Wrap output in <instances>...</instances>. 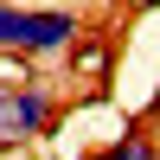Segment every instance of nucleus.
Returning a JSON list of instances; mask_svg holds the SVG:
<instances>
[{
  "instance_id": "nucleus-3",
  "label": "nucleus",
  "mask_w": 160,
  "mask_h": 160,
  "mask_svg": "<svg viewBox=\"0 0 160 160\" xmlns=\"http://www.w3.org/2000/svg\"><path fill=\"white\" fill-rule=\"evenodd\" d=\"M90 160H160V141L154 135H109Z\"/></svg>"
},
{
  "instance_id": "nucleus-2",
  "label": "nucleus",
  "mask_w": 160,
  "mask_h": 160,
  "mask_svg": "<svg viewBox=\"0 0 160 160\" xmlns=\"http://www.w3.org/2000/svg\"><path fill=\"white\" fill-rule=\"evenodd\" d=\"M58 102L45 83H0V148H32L51 128Z\"/></svg>"
},
{
  "instance_id": "nucleus-1",
  "label": "nucleus",
  "mask_w": 160,
  "mask_h": 160,
  "mask_svg": "<svg viewBox=\"0 0 160 160\" xmlns=\"http://www.w3.org/2000/svg\"><path fill=\"white\" fill-rule=\"evenodd\" d=\"M83 38V13L0 0V58H71Z\"/></svg>"
},
{
  "instance_id": "nucleus-4",
  "label": "nucleus",
  "mask_w": 160,
  "mask_h": 160,
  "mask_svg": "<svg viewBox=\"0 0 160 160\" xmlns=\"http://www.w3.org/2000/svg\"><path fill=\"white\" fill-rule=\"evenodd\" d=\"M71 71H83V77H90V71H102V45H90V51H71Z\"/></svg>"
}]
</instances>
